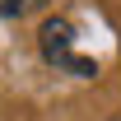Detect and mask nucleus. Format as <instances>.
Returning <instances> with one entry per match:
<instances>
[{"label": "nucleus", "instance_id": "obj_3", "mask_svg": "<svg viewBox=\"0 0 121 121\" xmlns=\"http://www.w3.org/2000/svg\"><path fill=\"white\" fill-rule=\"evenodd\" d=\"M117 121H121V117H117Z\"/></svg>", "mask_w": 121, "mask_h": 121}, {"label": "nucleus", "instance_id": "obj_1", "mask_svg": "<svg viewBox=\"0 0 121 121\" xmlns=\"http://www.w3.org/2000/svg\"><path fill=\"white\" fill-rule=\"evenodd\" d=\"M37 42H42L47 65L70 70V75H79V79H93V75H98V65H93V60L75 56V28H70V19H47L42 33H37Z\"/></svg>", "mask_w": 121, "mask_h": 121}, {"label": "nucleus", "instance_id": "obj_2", "mask_svg": "<svg viewBox=\"0 0 121 121\" xmlns=\"http://www.w3.org/2000/svg\"><path fill=\"white\" fill-rule=\"evenodd\" d=\"M37 5H42V0H0V14H28Z\"/></svg>", "mask_w": 121, "mask_h": 121}]
</instances>
